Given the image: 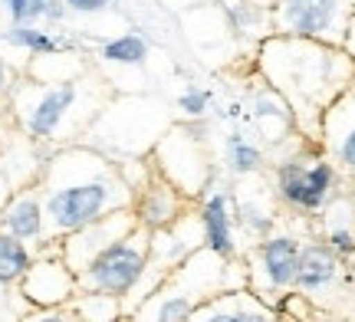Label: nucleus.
I'll list each match as a JSON object with an SVG mask.
<instances>
[{
	"label": "nucleus",
	"instance_id": "20e7f679",
	"mask_svg": "<svg viewBox=\"0 0 355 322\" xmlns=\"http://www.w3.org/2000/svg\"><path fill=\"white\" fill-rule=\"evenodd\" d=\"M296 293H303L319 312L352 319L355 310V273L349 260H343L326 240L309 237L300 247V267H296Z\"/></svg>",
	"mask_w": 355,
	"mask_h": 322
},
{
	"label": "nucleus",
	"instance_id": "9d476101",
	"mask_svg": "<svg viewBox=\"0 0 355 322\" xmlns=\"http://www.w3.org/2000/svg\"><path fill=\"white\" fill-rule=\"evenodd\" d=\"M345 17L343 0H277L273 26L293 39H329Z\"/></svg>",
	"mask_w": 355,
	"mask_h": 322
},
{
	"label": "nucleus",
	"instance_id": "f257e3e1",
	"mask_svg": "<svg viewBox=\"0 0 355 322\" xmlns=\"http://www.w3.org/2000/svg\"><path fill=\"white\" fill-rule=\"evenodd\" d=\"M43 201V247L86 227L112 211L135 204V194L109 155L89 145L53 148L37 178Z\"/></svg>",
	"mask_w": 355,
	"mask_h": 322
},
{
	"label": "nucleus",
	"instance_id": "f8f14e48",
	"mask_svg": "<svg viewBox=\"0 0 355 322\" xmlns=\"http://www.w3.org/2000/svg\"><path fill=\"white\" fill-rule=\"evenodd\" d=\"M201 247H204V227L198 204H194L175 224H168L162 231H148V267L168 276L188 257H194Z\"/></svg>",
	"mask_w": 355,
	"mask_h": 322
},
{
	"label": "nucleus",
	"instance_id": "412c9836",
	"mask_svg": "<svg viewBox=\"0 0 355 322\" xmlns=\"http://www.w3.org/2000/svg\"><path fill=\"white\" fill-rule=\"evenodd\" d=\"M102 60L115 66H141L148 60V43L135 33H125V37H115L102 46Z\"/></svg>",
	"mask_w": 355,
	"mask_h": 322
},
{
	"label": "nucleus",
	"instance_id": "7ed1b4c3",
	"mask_svg": "<svg viewBox=\"0 0 355 322\" xmlns=\"http://www.w3.org/2000/svg\"><path fill=\"white\" fill-rule=\"evenodd\" d=\"M247 286V270L243 260H224L214 250L201 247L194 257H188L178 270L165 276V283L158 286V293L145 299L135 312L139 322H188L191 312L201 303L243 289Z\"/></svg>",
	"mask_w": 355,
	"mask_h": 322
},
{
	"label": "nucleus",
	"instance_id": "f3484780",
	"mask_svg": "<svg viewBox=\"0 0 355 322\" xmlns=\"http://www.w3.org/2000/svg\"><path fill=\"white\" fill-rule=\"evenodd\" d=\"M316 237L326 240L343 260L352 257L355 250V194L352 191H339L316 214Z\"/></svg>",
	"mask_w": 355,
	"mask_h": 322
},
{
	"label": "nucleus",
	"instance_id": "423d86ee",
	"mask_svg": "<svg viewBox=\"0 0 355 322\" xmlns=\"http://www.w3.org/2000/svg\"><path fill=\"white\" fill-rule=\"evenodd\" d=\"M152 165L165 181L198 204V197L214 181V161L204 152L201 135L191 125H171L152 148Z\"/></svg>",
	"mask_w": 355,
	"mask_h": 322
},
{
	"label": "nucleus",
	"instance_id": "2f4dec72",
	"mask_svg": "<svg viewBox=\"0 0 355 322\" xmlns=\"http://www.w3.org/2000/svg\"><path fill=\"white\" fill-rule=\"evenodd\" d=\"M119 322H139V319H135V316H122V319H119Z\"/></svg>",
	"mask_w": 355,
	"mask_h": 322
},
{
	"label": "nucleus",
	"instance_id": "6e6552de",
	"mask_svg": "<svg viewBox=\"0 0 355 322\" xmlns=\"http://www.w3.org/2000/svg\"><path fill=\"white\" fill-rule=\"evenodd\" d=\"M17 293L30 310H56V306H69V299L79 293L76 273L69 270L60 257V244L40 247L33 257L30 270L24 280L17 283Z\"/></svg>",
	"mask_w": 355,
	"mask_h": 322
},
{
	"label": "nucleus",
	"instance_id": "b1692460",
	"mask_svg": "<svg viewBox=\"0 0 355 322\" xmlns=\"http://www.w3.org/2000/svg\"><path fill=\"white\" fill-rule=\"evenodd\" d=\"M207 105H211V96L201 89H184L178 96V109L184 118H204L207 116Z\"/></svg>",
	"mask_w": 355,
	"mask_h": 322
},
{
	"label": "nucleus",
	"instance_id": "dca6fc26",
	"mask_svg": "<svg viewBox=\"0 0 355 322\" xmlns=\"http://www.w3.org/2000/svg\"><path fill=\"white\" fill-rule=\"evenodd\" d=\"M319 138L326 148V158L343 171V178L355 181V109H345L343 102L322 112Z\"/></svg>",
	"mask_w": 355,
	"mask_h": 322
},
{
	"label": "nucleus",
	"instance_id": "2eb2a0df",
	"mask_svg": "<svg viewBox=\"0 0 355 322\" xmlns=\"http://www.w3.org/2000/svg\"><path fill=\"white\" fill-rule=\"evenodd\" d=\"M0 231L24 240L26 247H43V201L37 184L10 194V201L0 207Z\"/></svg>",
	"mask_w": 355,
	"mask_h": 322
},
{
	"label": "nucleus",
	"instance_id": "cd10ccee",
	"mask_svg": "<svg viewBox=\"0 0 355 322\" xmlns=\"http://www.w3.org/2000/svg\"><path fill=\"white\" fill-rule=\"evenodd\" d=\"M66 10H69V7H66L63 0H46V13H43V17H46V20H63Z\"/></svg>",
	"mask_w": 355,
	"mask_h": 322
},
{
	"label": "nucleus",
	"instance_id": "9b49d317",
	"mask_svg": "<svg viewBox=\"0 0 355 322\" xmlns=\"http://www.w3.org/2000/svg\"><path fill=\"white\" fill-rule=\"evenodd\" d=\"M198 214L204 227V247L224 260H241L243 244L234 211V188H220L217 181H211L207 191L198 197Z\"/></svg>",
	"mask_w": 355,
	"mask_h": 322
},
{
	"label": "nucleus",
	"instance_id": "6ab92c4d",
	"mask_svg": "<svg viewBox=\"0 0 355 322\" xmlns=\"http://www.w3.org/2000/svg\"><path fill=\"white\" fill-rule=\"evenodd\" d=\"M69 310L76 312L83 322H119L122 312V299L112 293H92V289H79L69 299Z\"/></svg>",
	"mask_w": 355,
	"mask_h": 322
},
{
	"label": "nucleus",
	"instance_id": "473e14b6",
	"mask_svg": "<svg viewBox=\"0 0 355 322\" xmlns=\"http://www.w3.org/2000/svg\"><path fill=\"white\" fill-rule=\"evenodd\" d=\"M349 267H352V273H355V250H352V257H349Z\"/></svg>",
	"mask_w": 355,
	"mask_h": 322
},
{
	"label": "nucleus",
	"instance_id": "4468645a",
	"mask_svg": "<svg viewBox=\"0 0 355 322\" xmlns=\"http://www.w3.org/2000/svg\"><path fill=\"white\" fill-rule=\"evenodd\" d=\"M188 322H283V316L277 312V306L263 303L243 286L201 303Z\"/></svg>",
	"mask_w": 355,
	"mask_h": 322
},
{
	"label": "nucleus",
	"instance_id": "a211bd4d",
	"mask_svg": "<svg viewBox=\"0 0 355 322\" xmlns=\"http://www.w3.org/2000/svg\"><path fill=\"white\" fill-rule=\"evenodd\" d=\"M224 168L234 178H254V175H263L270 161H266L263 145L250 142L243 135H230L224 142Z\"/></svg>",
	"mask_w": 355,
	"mask_h": 322
},
{
	"label": "nucleus",
	"instance_id": "72a5a7b5",
	"mask_svg": "<svg viewBox=\"0 0 355 322\" xmlns=\"http://www.w3.org/2000/svg\"><path fill=\"white\" fill-rule=\"evenodd\" d=\"M352 322H355V310H352Z\"/></svg>",
	"mask_w": 355,
	"mask_h": 322
},
{
	"label": "nucleus",
	"instance_id": "393cba45",
	"mask_svg": "<svg viewBox=\"0 0 355 322\" xmlns=\"http://www.w3.org/2000/svg\"><path fill=\"white\" fill-rule=\"evenodd\" d=\"M13 286H0V322H17L30 306H26L20 293H10Z\"/></svg>",
	"mask_w": 355,
	"mask_h": 322
},
{
	"label": "nucleus",
	"instance_id": "f03ea898",
	"mask_svg": "<svg viewBox=\"0 0 355 322\" xmlns=\"http://www.w3.org/2000/svg\"><path fill=\"white\" fill-rule=\"evenodd\" d=\"M13 116L30 142L53 152L63 145H79L99 118V102L89 99L79 79L24 82L13 92Z\"/></svg>",
	"mask_w": 355,
	"mask_h": 322
},
{
	"label": "nucleus",
	"instance_id": "c756f323",
	"mask_svg": "<svg viewBox=\"0 0 355 322\" xmlns=\"http://www.w3.org/2000/svg\"><path fill=\"white\" fill-rule=\"evenodd\" d=\"M309 322H352V319H345V316H332V312H319L316 310V316Z\"/></svg>",
	"mask_w": 355,
	"mask_h": 322
},
{
	"label": "nucleus",
	"instance_id": "bb28decb",
	"mask_svg": "<svg viewBox=\"0 0 355 322\" xmlns=\"http://www.w3.org/2000/svg\"><path fill=\"white\" fill-rule=\"evenodd\" d=\"M63 3L76 13H99V10H105L112 0H63Z\"/></svg>",
	"mask_w": 355,
	"mask_h": 322
},
{
	"label": "nucleus",
	"instance_id": "a878e982",
	"mask_svg": "<svg viewBox=\"0 0 355 322\" xmlns=\"http://www.w3.org/2000/svg\"><path fill=\"white\" fill-rule=\"evenodd\" d=\"M17 322H83L69 306H56V310H26Z\"/></svg>",
	"mask_w": 355,
	"mask_h": 322
},
{
	"label": "nucleus",
	"instance_id": "4be33fe9",
	"mask_svg": "<svg viewBox=\"0 0 355 322\" xmlns=\"http://www.w3.org/2000/svg\"><path fill=\"white\" fill-rule=\"evenodd\" d=\"M13 46H24L26 53L33 56H46V53H60V39L50 37L46 30H37V26H13L7 33Z\"/></svg>",
	"mask_w": 355,
	"mask_h": 322
},
{
	"label": "nucleus",
	"instance_id": "1a4fd4ad",
	"mask_svg": "<svg viewBox=\"0 0 355 322\" xmlns=\"http://www.w3.org/2000/svg\"><path fill=\"white\" fill-rule=\"evenodd\" d=\"M135 227H139V220H135V211H132V207L112 211V214L92 220V224L79 227V231L66 233L63 240H60V257H63V263L73 273H83L99 253H105V250L112 244H119V240H125Z\"/></svg>",
	"mask_w": 355,
	"mask_h": 322
},
{
	"label": "nucleus",
	"instance_id": "7c9ffc66",
	"mask_svg": "<svg viewBox=\"0 0 355 322\" xmlns=\"http://www.w3.org/2000/svg\"><path fill=\"white\" fill-rule=\"evenodd\" d=\"M7 89H10V73H7V63L0 60V96H3Z\"/></svg>",
	"mask_w": 355,
	"mask_h": 322
},
{
	"label": "nucleus",
	"instance_id": "ddd939ff",
	"mask_svg": "<svg viewBox=\"0 0 355 322\" xmlns=\"http://www.w3.org/2000/svg\"><path fill=\"white\" fill-rule=\"evenodd\" d=\"M188 207H194V201L184 197L171 181H165L158 171H155L152 178H148V184L135 194L132 211H135L139 227H145V231H162V227H168V224H175Z\"/></svg>",
	"mask_w": 355,
	"mask_h": 322
},
{
	"label": "nucleus",
	"instance_id": "39448f33",
	"mask_svg": "<svg viewBox=\"0 0 355 322\" xmlns=\"http://www.w3.org/2000/svg\"><path fill=\"white\" fill-rule=\"evenodd\" d=\"M300 247H303V237L279 227V224L266 237H260L257 244L247 247L241 253L243 270H247V289L263 303L277 306L279 296H286L296 286Z\"/></svg>",
	"mask_w": 355,
	"mask_h": 322
},
{
	"label": "nucleus",
	"instance_id": "0eeeda50",
	"mask_svg": "<svg viewBox=\"0 0 355 322\" xmlns=\"http://www.w3.org/2000/svg\"><path fill=\"white\" fill-rule=\"evenodd\" d=\"M148 267V231L135 227L125 240L112 244L105 253L89 263L83 273H76L79 289H92V293H112V296H125L132 286L141 280V273Z\"/></svg>",
	"mask_w": 355,
	"mask_h": 322
},
{
	"label": "nucleus",
	"instance_id": "c85d7f7f",
	"mask_svg": "<svg viewBox=\"0 0 355 322\" xmlns=\"http://www.w3.org/2000/svg\"><path fill=\"white\" fill-rule=\"evenodd\" d=\"M10 194H13V184H10V178H7V171L0 168V207L10 201Z\"/></svg>",
	"mask_w": 355,
	"mask_h": 322
},
{
	"label": "nucleus",
	"instance_id": "aec40b11",
	"mask_svg": "<svg viewBox=\"0 0 355 322\" xmlns=\"http://www.w3.org/2000/svg\"><path fill=\"white\" fill-rule=\"evenodd\" d=\"M33 247H26L24 240H17L10 233L0 231V286H13L24 280V273L30 270V263H33Z\"/></svg>",
	"mask_w": 355,
	"mask_h": 322
},
{
	"label": "nucleus",
	"instance_id": "5701e85b",
	"mask_svg": "<svg viewBox=\"0 0 355 322\" xmlns=\"http://www.w3.org/2000/svg\"><path fill=\"white\" fill-rule=\"evenodd\" d=\"M7 7L17 26H33L46 13V0H7Z\"/></svg>",
	"mask_w": 355,
	"mask_h": 322
}]
</instances>
